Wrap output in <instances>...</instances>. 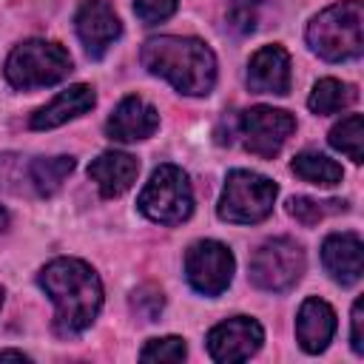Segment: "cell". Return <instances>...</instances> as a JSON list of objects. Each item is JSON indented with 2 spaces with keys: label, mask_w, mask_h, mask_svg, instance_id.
Wrapping results in <instances>:
<instances>
[{
  "label": "cell",
  "mask_w": 364,
  "mask_h": 364,
  "mask_svg": "<svg viewBox=\"0 0 364 364\" xmlns=\"http://www.w3.org/2000/svg\"><path fill=\"white\" fill-rule=\"evenodd\" d=\"M37 282L57 307L54 327L60 336H77L91 327L102 307V284L91 264L63 256L48 262L40 270Z\"/></svg>",
  "instance_id": "1"
},
{
  "label": "cell",
  "mask_w": 364,
  "mask_h": 364,
  "mask_svg": "<svg viewBox=\"0 0 364 364\" xmlns=\"http://www.w3.org/2000/svg\"><path fill=\"white\" fill-rule=\"evenodd\" d=\"M139 60L154 77L168 80L179 94L188 97H205L216 82V57L196 37H151L142 46Z\"/></svg>",
  "instance_id": "2"
},
{
  "label": "cell",
  "mask_w": 364,
  "mask_h": 364,
  "mask_svg": "<svg viewBox=\"0 0 364 364\" xmlns=\"http://www.w3.org/2000/svg\"><path fill=\"white\" fill-rule=\"evenodd\" d=\"M307 46L327 63L353 60L364 51V6L344 0L318 11L307 26Z\"/></svg>",
  "instance_id": "3"
},
{
  "label": "cell",
  "mask_w": 364,
  "mask_h": 364,
  "mask_svg": "<svg viewBox=\"0 0 364 364\" xmlns=\"http://www.w3.org/2000/svg\"><path fill=\"white\" fill-rule=\"evenodd\" d=\"M71 71V54L51 40H26L6 57V80L20 88H46L65 80Z\"/></svg>",
  "instance_id": "4"
},
{
  "label": "cell",
  "mask_w": 364,
  "mask_h": 364,
  "mask_svg": "<svg viewBox=\"0 0 364 364\" xmlns=\"http://www.w3.org/2000/svg\"><path fill=\"white\" fill-rule=\"evenodd\" d=\"M74 171V156H20L0 154V188L9 193L51 196Z\"/></svg>",
  "instance_id": "5"
},
{
  "label": "cell",
  "mask_w": 364,
  "mask_h": 364,
  "mask_svg": "<svg viewBox=\"0 0 364 364\" xmlns=\"http://www.w3.org/2000/svg\"><path fill=\"white\" fill-rule=\"evenodd\" d=\"M276 182L256 171H230L219 196V219L233 225H253L270 216L276 202Z\"/></svg>",
  "instance_id": "6"
},
{
  "label": "cell",
  "mask_w": 364,
  "mask_h": 364,
  "mask_svg": "<svg viewBox=\"0 0 364 364\" xmlns=\"http://www.w3.org/2000/svg\"><path fill=\"white\" fill-rule=\"evenodd\" d=\"M139 210L159 225H179L193 210L191 179L176 165H159L136 199Z\"/></svg>",
  "instance_id": "7"
},
{
  "label": "cell",
  "mask_w": 364,
  "mask_h": 364,
  "mask_svg": "<svg viewBox=\"0 0 364 364\" xmlns=\"http://www.w3.org/2000/svg\"><path fill=\"white\" fill-rule=\"evenodd\" d=\"M304 273V250L299 242L287 236L267 239L264 245L256 247L250 259V282L262 290L282 293L290 290Z\"/></svg>",
  "instance_id": "8"
},
{
  "label": "cell",
  "mask_w": 364,
  "mask_h": 364,
  "mask_svg": "<svg viewBox=\"0 0 364 364\" xmlns=\"http://www.w3.org/2000/svg\"><path fill=\"white\" fill-rule=\"evenodd\" d=\"M293 131H296V119L282 108L253 105L239 117V136L245 148L262 159H273Z\"/></svg>",
  "instance_id": "9"
},
{
  "label": "cell",
  "mask_w": 364,
  "mask_h": 364,
  "mask_svg": "<svg viewBox=\"0 0 364 364\" xmlns=\"http://www.w3.org/2000/svg\"><path fill=\"white\" fill-rule=\"evenodd\" d=\"M233 267L236 262L230 247H225L216 239H202L191 245L185 253V276L191 287L202 296H219L222 290H228L233 279Z\"/></svg>",
  "instance_id": "10"
},
{
  "label": "cell",
  "mask_w": 364,
  "mask_h": 364,
  "mask_svg": "<svg viewBox=\"0 0 364 364\" xmlns=\"http://www.w3.org/2000/svg\"><path fill=\"white\" fill-rule=\"evenodd\" d=\"M264 341V330L256 318L250 316H233L210 327L208 333V353L213 361L233 364L250 358Z\"/></svg>",
  "instance_id": "11"
},
{
  "label": "cell",
  "mask_w": 364,
  "mask_h": 364,
  "mask_svg": "<svg viewBox=\"0 0 364 364\" xmlns=\"http://www.w3.org/2000/svg\"><path fill=\"white\" fill-rule=\"evenodd\" d=\"M74 26H77V37L82 40L85 51L94 60H100L122 34V23L108 0H82L77 9Z\"/></svg>",
  "instance_id": "12"
},
{
  "label": "cell",
  "mask_w": 364,
  "mask_h": 364,
  "mask_svg": "<svg viewBox=\"0 0 364 364\" xmlns=\"http://www.w3.org/2000/svg\"><path fill=\"white\" fill-rule=\"evenodd\" d=\"M247 88L253 94H287L290 54L282 46H262L247 63Z\"/></svg>",
  "instance_id": "13"
},
{
  "label": "cell",
  "mask_w": 364,
  "mask_h": 364,
  "mask_svg": "<svg viewBox=\"0 0 364 364\" xmlns=\"http://www.w3.org/2000/svg\"><path fill=\"white\" fill-rule=\"evenodd\" d=\"M159 128V114L142 97H125L105 122V134L117 142L148 139Z\"/></svg>",
  "instance_id": "14"
},
{
  "label": "cell",
  "mask_w": 364,
  "mask_h": 364,
  "mask_svg": "<svg viewBox=\"0 0 364 364\" xmlns=\"http://www.w3.org/2000/svg\"><path fill=\"white\" fill-rule=\"evenodd\" d=\"M321 262L327 273L341 284H355L364 273V247L358 233H333L321 245Z\"/></svg>",
  "instance_id": "15"
},
{
  "label": "cell",
  "mask_w": 364,
  "mask_h": 364,
  "mask_svg": "<svg viewBox=\"0 0 364 364\" xmlns=\"http://www.w3.org/2000/svg\"><path fill=\"white\" fill-rule=\"evenodd\" d=\"M136 173H139V162L125 151H105L88 165V176L97 182L100 193L108 199L125 193L136 182Z\"/></svg>",
  "instance_id": "16"
},
{
  "label": "cell",
  "mask_w": 364,
  "mask_h": 364,
  "mask_svg": "<svg viewBox=\"0 0 364 364\" xmlns=\"http://www.w3.org/2000/svg\"><path fill=\"white\" fill-rule=\"evenodd\" d=\"M94 102H97V97H94V88H91V85H82V82L68 85V88L60 91L48 105L37 108V111L31 114L28 125H31L34 131L57 128V125H63V122H68V119L85 114L88 108H94Z\"/></svg>",
  "instance_id": "17"
},
{
  "label": "cell",
  "mask_w": 364,
  "mask_h": 364,
  "mask_svg": "<svg viewBox=\"0 0 364 364\" xmlns=\"http://www.w3.org/2000/svg\"><path fill=\"white\" fill-rule=\"evenodd\" d=\"M336 333V313L324 299H307L296 316V338L304 353H321Z\"/></svg>",
  "instance_id": "18"
},
{
  "label": "cell",
  "mask_w": 364,
  "mask_h": 364,
  "mask_svg": "<svg viewBox=\"0 0 364 364\" xmlns=\"http://www.w3.org/2000/svg\"><path fill=\"white\" fill-rule=\"evenodd\" d=\"M290 168H293V173L299 179H304L310 185H321V188L338 185L341 176H344L341 165L333 162L330 156L318 154V151H301V154H296L293 162H290Z\"/></svg>",
  "instance_id": "19"
},
{
  "label": "cell",
  "mask_w": 364,
  "mask_h": 364,
  "mask_svg": "<svg viewBox=\"0 0 364 364\" xmlns=\"http://www.w3.org/2000/svg\"><path fill=\"white\" fill-rule=\"evenodd\" d=\"M358 100L355 88L341 82V80H333V77H324L313 85L310 97H307V105L313 114H336V111H344L350 108L353 102Z\"/></svg>",
  "instance_id": "20"
},
{
  "label": "cell",
  "mask_w": 364,
  "mask_h": 364,
  "mask_svg": "<svg viewBox=\"0 0 364 364\" xmlns=\"http://www.w3.org/2000/svg\"><path fill=\"white\" fill-rule=\"evenodd\" d=\"M330 145L336 148V151H341L344 156H350L355 165L364 159V151H361V145H364V122H361V114H347L341 122H336L333 128H330Z\"/></svg>",
  "instance_id": "21"
},
{
  "label": "cell",
  "mask_w": 364,
  "mask_h": 364,
  "mask_svg": "<svg viewBox=\"0 0 364 364\" xmlns=\"http://www.w3.org/2000/svg\"><path fill=\"white\" fill-rule=\"evenodd\" d=\"M344 208L347 205L341 199H324V202H318V199H310V196H293L287 202L290 216L296 222H301V225H318L321 219H327L333 213H341Z\"/></svg>",
  "instance_id": "22"
},
{
  "label": "cell",
  "mask_w": 364,
  "mask_h": 364,
  "mask_svg": "<svg viewBox=\"0 0 364 364\" xmlns=\"http://www.w3.org/2000/svg\"><path fill=\"white\" fill-rule=\"evenodd\" d=\"M185 355H188V347H185V338L179 336L151 338L139 353L142 361H182Z\"/></svg>",
  "instance_id": "23"
},
{
  "label": "cell",
  "mask_w": 364,
  "mask_h": 364,
  "mask_svg": "<svg viewBox=\"0 0 364 364\" xmlns=\"http://www.w3.org/2000/svg\"><path fill=\"white\" fill-rule=\"evenodd\" d=\"M179 0H134V11L142 23H162L176 11Z\"/></svg>",
  "instance_id": "24"
},
{
  "label": "cell",
  "mask_w": 364,
  "mask_h": 364,
  "mask_svg": "<svg viewBox=\"0 0 364 364\" xmlns=\"http://www.w3.org/2000/svg\"><path fill=\"white\" fill-rule=\"evenodd\" d=\"M350 321H353V330H350V344H353V350L361 355V353H364V299H355Z\"/></svg>",
  "instance_id": "25"
},
{
  "label": "cell",
  "mask_w": 364,
  "mask_h": 364,
  "mask_svg": "<svg viewBox=\"0 0 364 364\" xmlns=\"http://www.w3.org/2000/svg\"><path fill=\"white\" fill-rule=\"evenodd\" d=\"M28 361V355L26 353H20V350H0V361Z\"/></svg>",
  "instance_id": "26"
},
{
  "label": "cell",
  "mask_w": 364,
  "mask_h": 364,
  "mask_svg": "<svg viewBox=\"0 0 364 364\" xmlns=\"http://www.w3.org/2000/svg\"><path fill=\"white\" fill-rule=\"evenodd\" d=\"M6 225H9V213H6V210H3V208H0V230H3V228H6Z\"/></svg>",
  "instance_id": "27"
},
{
  "label": "cell",
  "mask_w": 364,
  "mask_h": 364,
  "mask_svg": "<svg viewBox=\"0 0 364 364\" xmlns=\"http://www.w3.org/2000/svg\"><path fill=\"white\" fill-rule=\"evenodd\" d=\"M0 307H3V287H0Z\"/></svg>",
  "instance_id": "28"
}]
</instances>
